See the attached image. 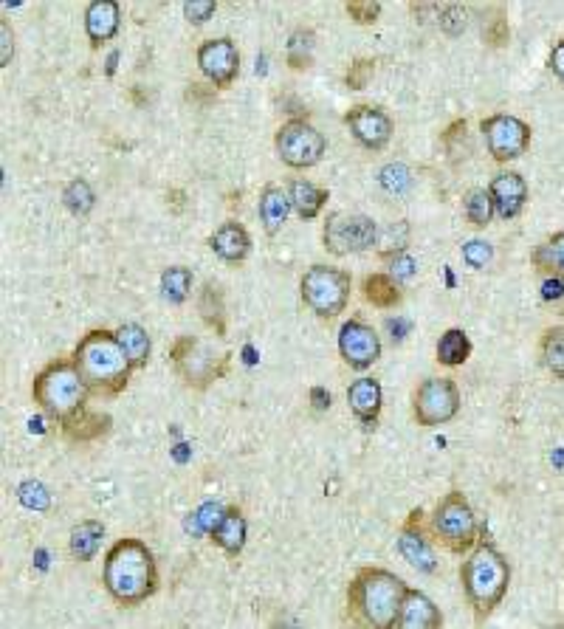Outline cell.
<instances>
[{
    "mask_svg": "<svg viewBox=\"0 0 564 629\" xmlns=\"http://www.w3.org/2000/svg\"><path fill=\"white\" fill-rule=\"evenodd\" d=\"M409 587L387 567H361L347 584V615L356 629H392Z\"/></svg>",
    "mask_w": 564,
    "mask_h": 629,
    "instance_id": "obj_1",
    "label": "cell"
},
{
    "mask_svg": "<svg viewBox=\"0 0 564 629\" xmlns=\"http://www.w3.org/2000/svg\"><path fill=\"white\" fill-rule=\"evenodd\" d=\"M102 584L119 607H139L158 590V565L153 551L136 539H119L105 556Z\"/></svg>",
    "mask_w": 564,
    "mask_h": 629,
    "instance_id": "obj_2",
    "label": "cell"
},
{
    "mask_svg": "<svg viewBox=\"0 0 564 629\" xmlns=\"http://www.w3.org/2000/svg\"><path fill=\"white\" fill-rule=\"evenodd\" d=\"M74 364L85 378L91 395L99 398H113V395L125 393L133 364L127 359L125 347L119 342L116 331H91L79 339L74 347Z\"/></svg>",
    "mask_w": 564,
    "mask_h": 629,
    "instance_id": "obj_3",
    "label": "cell"
},
{
    "mask_svg": "<svg viewBox=\"0 0 564 629\" xmlns=\"http://www.w3.org/2000/svg\"><path fill=\"white\" fill-rule=\"evenodd\" d=\"M460 584H463V593H466V601H469L477 624H483L508 593L511 565L494 545L480 542L460 565Z\"/></svg>",
    "mask_w": 564,
    "mask_h": 629,
    "instance_id": "obj_4",
    "label": "cell"
},
{
    "mask_svg": "<svg viewBox=\"0 0 564 629\" xmlns=\"http://www.w3.org/2000/svg\"><path fill=\"white\" fill-rule=\"evenodd\" d=\"M32 398L34 404L43 409V415H48L57 424H65L82 409H88L85 404L91 398V390L77 370L74 359H57L34 376Z\"/></svg>",
    "mask_w": 564,
    "mask_h": 629,
    "instance_id": "obj_5",
    "label": "cell"
},
{
    "mask_svg": "<svg viewBox=\"0 0 564 629\" xmlns=\"http://www.w3.org/2000/svg\"><path fill=\"white\" fill-rule=\"evenodd\" d=\"M429 531L446 551L457 553V556L471 553L480 545V539H477L480 525L474 517V508L460 491H449L446 497H440L432 511V519H429Z\"/></svg>",
    "mask_w": 564,
    "mask_h": 629,
    "instance_id": "obj_6",
    "label": "cell"
},
{
    "mask_svg": "<svg viewBox=\"0 0 564 629\" xmlns=\"http://www.w3.org/2000/svg\"><path fill=\"white\" fill-rule=\"evenodd\" d=\"M350 288H353L350 274L333 266H311L299 280L302 302L319 319H333L342 314L350 302Z\"/></svg>",
    "mask_w": 564,
    "mask_h": 629,
    "instance_id": "obj_7",
    "label": "cell"
},
{
    "mask_svg": "<svg viewBox=\"0 0 564 629\" xmlns=\"http://www.w3.org/2000/svg\"><path fill=\"white\" fill-rule=\"evenodd\" d=\"M170 359L178 376L192 390H206L212 381L226 376L229 370V353H215V347L204 345L195 336H181L170 350Z\"/></svg>",
    "mask_w": 564,
    "mask_h": 629,
    "instance_id": "obj_8",
    "label": "cell"
},
{
    "mask_svg": "<svg viewBox=\"0 0 564 629\" xmlns=\"http://www.w3.org/2000/svg\"><path fill=\"white\" fill-rule=\"evenodd\" d=\"M460 412V390L455 378H426L412 393V415L421 426H443Z\"/></svg>",
    "mask_w": 564,
    "mask_h": 629,
    "instance_id": "obj_9",
    "label": "cell"
},
{
    "mask_svg": "<svg viewBox=\"0 0 564 629\" xmlns=\"http://www.w3.org/2000/svg\"><path fill=\"white\" fill-rule=\"evenodd\" d=\"M277 153L280 158L288 164V167H294V170H305V167H314L322 161L325 156V136L316 130L311 122H305V119H291V122H285V125L277 130Z\"/></svg>",
    "mask_w": 564,
    "mask_h": 629,
    "instance_id": "obj_10",
    "label": "cell"
},
{
    "mask_svg": "<svg viewBox=\"0 0 564 629\" xmlns=\"http://www.w3.org/2000/svg\"><path fill=\"white\" fill-rule=\"evenodd\" d=\"M376 221L367 215H350V212H333L325 223V249L336 257L367 252L376 246Z\"/></svg>",
    "mask_w": 564,
    "mask_h": 629,
    "instance_id": "obj_11",
    "label": "cell"
},
{
    "mask_svg": "<svg viewBox=\"0 0 564 629\" xmlns=\"http://www.w3.org/2000/svg\"><path fill=\"white\" fill-rule=\"evenodd\" d=\"M480 130L486 136L488 153L494 156V161H514L531 147V127L517 116L494 113V116L483 119Z\"/></svg>",
    "mask_w": 564,
    "mask_h": 629,
    "instance_id": "obj_12",
    "label": "cell"
},
{
    "mask_svg": "<svg viewBox=\"0 0 564 629\" xmlns=\"http://www.w3.org/2000/svg\"><path fill=\"white\" fill-rule=\"evenodd\" d=\"M339 356L350 370H370L381 359V339L373 325H367L359 316L347 319L339 331Z\"/></svg>",
    "mask_w": 564,
    "mask_h": 629,
    "instance_id": "obj_13",
    "label": "cell"
},
{
    "mask_svg": "<svg viewBox=\"0 0 564 629\" xmlns=\"http://www.w3.org/2000/svg\"><path fill=\"white\" fill-rule=\"evenodd\" d=\"M429 534L432 531H426V525H423V511L415 508L407 517V522L401 525V531H398V553L415 570L438 573V553H435V545H432Z\"/></svg>",
    "mask_w": 564,
    "mask_h": 629,
    "instance_id": "obj_14",
    "label": "cell"
},
{
    "mask_svg": "<svg viewBox=\"0 0 564 629\" xmlns=\"http://www.w3.org/2000/svg\"><path fill=\"white\" fill-rule=\"evenodd\" d=\"M198 68L215 88H229L237 79V71H240L237 46L229 37L206 40L204 46L198 48Z\"/></svg>",
    "mask_w": 564,
    "mask_h": 629,
    "instance_id": "obj_15",
    "label": "cell"
},
{
    "mask_svg": "<svg viewBox=\"0 0 564 629\" xmlns=\"http://www.w3.org/2000/svg\"><path fill=\"white\" fill-rule=\"evenodd\" d=\"M350 133L367 150H381L392 139V119L376 105H356L345 116Z\"/></svg>",
    "mask_w": 564,
    "mask_h": 629,
    "instance_id": "obj_16",
    "label": "cell"
},
{
    "mask_svg": "<svg viewBox=\"0 0 564 629\" xmlns=\"http://www.w3.org/2000/svg\"><path fill=\"white\" fill-rule=\"evenodd\" d=\"M488 192H491V201H494V212L500 215L502 221L517 218L528 204V181L519 173L494 175Z\"/></svg>",
    "mask_w": 564,
    "mask_h": 629,
    "instance_id": "obj_17",
    "label": "cell"
},
{
    "mask_svg": "<svg viewBox=\"0 0 564 629\" xmlns=\"http://www.w3.org/2000/svg\"><path fill=\"white\" fill-rule=\"evenodd\" d=\"M347 404L353 409V415L364 424V429H376L378 415L384 407V390H381L376 378L361 376L347 387Z\"/></svg>",
    "mask_w": 564,
    "mask_h": 629,
    "instance_id": "obj_18",
    "label": "cell"
},
{
    "mask_svg": "<svg viewBox=\"0 0 564 629\" xmlns=\"http://www.w3.org/2000/svg\"><path fill=\"white\" fill-rule=\"evenodd\" d=\"M443 627V615H440L438 604L432 598L421 593V590H412L409 587L407 601L398 613V621L392 629H440Z\"/></svg>",
    "mask_w": 564,
    "mask_h": 629,
    "instance_id": "obj_19",
    "label": "cell"
},
{
    "mask_svg": "<svg viewBox=\"0 0 564 629\" xmlns=\"http://www.w3.org/2000/svg\"><path fill=\"white\" fill-rule=\"evenodd\" d=\"M209 536H212V542H215L226 556H240L243 548H246L249 522L243 517V511L232 505V508H226V511L220 514L218 525L209 531Z\"/></svg>",
    "mask_w": 564,
    "mask_h": 629,
    "instance_id": "obj_20",
    "label": "cell"
},
{
    "mask_svg": "<svg viewBox=\"0 0 564 629\" xmlns=\"http://www.w3.org/2000/svg\"><path fill=\"white\" fill-rule=\"evenodd\" d=\"M209 246H212V252L218 254L220 260H226V263H243L251 252V237L240 223L229 221L220 223L218 229L212 232Z\"/></svg>",
    "mask_w": 564,
    "mask_h": 629,
    "instance_id": "obj_21",
    "label": "cell"
},
{
    "mask_svg": "<svg viewBox=\"0 0 564 629\" xmlns=\"http://www.w3.org/2000/svg\"><path fill=\"white\" fill-rule=\"evenodd\" d=\"M119 20H122L119 3H113V0H94V3H88L85 32L91 37V43L102 46V43L113 40L116 32H119Z\"/></svg>",
    "mask_w": 564,
    "mask_h": 629,
    "instance_id": "obj_22",
    "label": "cell"
},
{
    "mask_svg": "<svg viewBox=\"0 0 564 629\" xmlns=\"http://www.w3.org/2000/svg\"><path fill=\"white\" fill-rule=\"evenodd\" d=\"M291 195H288V189L282 187H266L260 192V206H257V212H260V223H263V229H266L268 235H277L285 221H288V215H291Z\"/></svg>",
    "mask_w": 564,
    "mask_h": 629,
    "instance_id": "obj_23",
    "label": "cell"
},
{
    "mask_svg": "<svg viewBox=\"0 0 564 629\" xmlns=\"http://www.w3.org/2000/svg\"><path fill=\"white\" fill-rule=\"evenodd\" d=\"M105 539V525L99 519H82L71 528V539H68V548H71V556L77 562H91L96 553H99V545Z\"/></svg>",
    "mask_w": 564,
    "mask_h": 629,
    "instance_id": "obj_24",
    "label": "cell"
},
{
    "mask_svg": "<svg viewBox=\"0 0 564 629\" xmlns=\"http://www.w3.org/2000/svg\"><path fill=\"white\" fill-rule=\"evenodd\" d=\"M288 195H291L294 212L302 221H314L316 215L322 212L325 201H328V189L316 187V184L305 181V178H294L291 187H288Z\"/></svg>",
    "mask_w": 564,
    "mask_h": 629,
    "instance_id": "obj_25",
    "label": "cell"
},
{
    "mask_svg": "<svg viewBox=\"0 0 564 629\" xmlns=\"http://www.w3.org/2000/svg\"><path fill=\"white\" fill-rule=\"evenodd\" d=\"M110 418L102 415V412H94V409H82L79 415H74L71 421L63 424V435L71 443H88L102 438L108 432Z\"/></svg>",
    "mask_w": 564,
    "mask_h": 629,
    "instance_id": "obj_26",
    "label": "cell"
},
{
    "mask_svg": "<svg viewBox=\"0 0 564 629\" xmlns=\"http://www.w3.org/2000/svg\"><path fill=\"white\" fill-rule=\"evenodd\" d=\"M361 291H364V299L373 308H381V311H390V308L401 305V288H398V280L392 274H370V277H364Z\"/></svg>",
    "mask_w": 564,
    "mask_h": 629,
    "instance_id": "obj_27",
    "label": "cell"
},
{
    "mask_svg": "<svg viewBox=\"0 0 564 629\" xmlns=\"http://www.w3.org/2000/svg\"><path fill=\"white\" fill-rule=\"evenodd\" d=\"M438 362L443 367H463L471 356V339L463 328H449L438 342Z\"/></svg>",
    "mask_w": 564,
    "mask_h": 629,
    "instance_id": "obj_28",
    "label": "cell"
},
{
    "mask_svg": "<svg viewBox=\"0 0 564 629\" xmlns=\"http://www.w3.org/2000/svg\"><path fill=\"white\" fill-rule=\"evenodd\" d=\"M116 336H119V342L125 347L127 359L133 364V370H141L144 364L150 362V350H153V345H150V336H147V331H144L141 325L127 322V325H122V328L116 331Z\"/></svg>",
    "mask_w": 564,
    "mask_h": 629,
    "instance_id": "obj_29",
    "label": "cell"
},
{
    "mask_svg": "<svg viewBox=\"0 0 564 629\" xmlns=\"http://www.w3.org/2000/svg\"><path fill=\"white\" fill-rule=\"evenodd\" d=\"M533 266L539 268L542 274H548V277L564 280V232L548 237L542 246H536Z\"/></svg>",
    "mask_w": 564,
    "mask_h": 629,
    "instance_id": "obj_30",
    "label": "cell"
},
{
    "mask_svg": "<svg viewBox=\"0 0 564 629\" xmlns=\"http://www.w3.org/2000/svg\"><path fill=\"white\" fill-rule=\"evenodd\" d=\"M539 356H542V364L548 370L550 376L564 378V328L562 325H553L548 331L542 333V342H539Z\"/></svg>",
    "mask_w": 564,
    "mask_h": 629,
    "instance_id": "obj_31",
    "label": "cell"
},
{
    "mask_svg": "<svg viewBox=\"0 0 564 629\" xmlns=\"http://www.w3.org/2000/svg\"><path fill=\"white\" fill-rule=\"evenodd\" d=\"M463 212L469 223H474L477 229H483L491 223V218L497 215L494 212V201H491V192L488 189H469L466 198H463Z\"/></svg>",
    "mask_w": 564,
    "mask_h": 629,
    "instance_id": "obj_32",
    "label": "cell"
},
{
    "mask_svg": "<svg viewBox=\"0 0 564 629\" xmlns=\"http://www.w3.org/2000/svg\"><path fill=\"white\" fill-rule=\"evenodd\" d=\"M189 291H192V271L189 268L173 266L161 274V294L167 302L181 305L189 297Z\"/></svg>",
    "mask_w": 564,
    "mask_h": 629,
    "instance_id": "obj_33",
    "label": "cell"
},
{
    "mask_svg": "<svg viewBox=\"0 0 564 629\" xmlns=\"http://www.w3.org/2000/svg\"><path fill=\"white\" fill-rule=\"evenodd\" d=\"M65 206L74 212V215H88L91 206H94V192L88 187V181H71L65 187Z\"/></svg>",
    "mask_w": 564,
    "mask_h": 629,
    "instance_id": "obj_34",
    "label": "cell"
},
{
    "mask_svg": "<svg viewBox=\"0 0 564 629\" xmlns=\"http://www.w3.org/2000/svg\"><path fill=\"white\" fill-rule=\"evenodd\" d=\"M378 181H381V187L387 189V192L401 195L404 189L412 187V173H409L404 164H387V167L378 173Z\"/></svg>",
    "mask_w": 564,
    "mask_h": 629,
    "instance_id": "obj_35",
    "label": "cell"
},
{
    "mask_svg": "<svg viewBox=\"0 0 564 629\" xmlns=\"http://www.w3.org/2000/svg\"><path fill=\"white\" fill-rule=\"evenodd\" d=\"M17 494H20V503L26 505V508H34V511H46L48 503H51V497H48L46 488L40 486V483H23V486L17 488Z\"/></svg>",
    "mask_w": 564,
    "mask_h": 629,
    "instance_id": "obj_36",
    "label": "cell"
},
{
    "mask_svg": "<svg viewBox=\"0 0 564 629\" xmlns=\"http://www.w3.org/2000/svg\"><path fill=\"white\" fill-rule=\"evenodd\" d=\"M347 15L353 17L356 23L367 26V23H376L378 15H381V3H373V0H353L345 6Z\"/></svg>",
    "mask_w": 564,
    "mask_h": 629,
    "instance_id": "obj_37",
    "label": "cell"
},
{
    "mask_svg": "<svg viewBox=\"0 0 564 629\" xmlns=\"http://www.w3.org/2000/svg\"><path fill=\"white\" fill-rule=\"evenodd\" d=\"M218 12V3L215 0H192V3H184V17L195 26H204L209 17Z\"/></svg>",
    "mask_w": 564,
    "mask_h": 629,
    "instance_id": "obj_38",
    "label": "cell"
},
{
    "mask_svg": "<svg viewBox=\"0 0 564 629\" xmlns=\"http://www.w3.org/2000/svg\"><path fill=\"white\" fill-rule=\"evenodd\" d=\"M463 260H466L471 268H483L488 260H491V246H488L486 240H469V243L463 246Z\"/></svg>",
    "mask_w": 564,
    "mask_h": 629,
    "instance_id": "obj_39",
    "label": "cell"
},
{
    "mask_svg": "<svg viewBox=\"0 0 564 629\" xmlns=\"http://www.w3.org/2000/svg\"><path fill=\"white\" fill-rule=\"evenodd\" d=\"M390 271H392V277L395 280H409L412 274H415V268H418V263L409 257L407 252H395L392 254V263H390Z\"/></svg>",
    "mask_w": 564,
    "mask_h": 629,
    "instance_id": "obj_40",
    "label": "cell"
},
{
    "mask_svg": "<svg viewBox=\"0 0 564 629\" xmlns=\"http://www.w3.org/2000/svg\"><path fill=\"white\" fill-rule=\"evenodd\" d=\"M0 43H3V51H0V65L12 63V54H15V37H12V29L6 20H0Z\"/></svg>",
    "mask_w": 564,
    "mask_h": 629,
    "instance_id": "obj_41",
    "label": "cell"
},
{
    "mask_svg": "<svg viewBox=\"0 0 564 629\" xmlns=\"http://www.w3.org/2000/svg\"><path fill=\"white\" fill-rule=\"evenodd\" d=\"M370 71H373V65L370 63H356L353 65V71L347 74V85L356 88V91L364 88V82H367V74H370Z\"/></svg>",
    "mask_w": 564,
    "mask_h": 629,
    "instance_id": "obj_42",
    "label": "cell"
},
{
    "mask_svg": "<svg viewBox=\"0 0 564 629\" xmlns=\"http://www.w3.org/2000/svg\"><path fill=\"white\" fill-rule=\"evenodd\" d=\"M550 68H553V74L564 82V40H559V43L553 46V51H550Z\"/></svg>",
    "mask_w": 564,
    "mask_h": 629,
    "instance_id": "obj_43",
    "label": "cell"
},
{
    "mask_svg": "<svg viewBox=\"0 0 564 629\" xmlns=\"http://www.w3.org/2000/svg\"><path fill=\"white\" fill-rule=\"evenodd\" d=\"M542 294H545V299H559L564 294V288H562V280H556V277H550V280H545V285H542Z\"/></svg>",
    "mask_w": 564,
    "mask_h": 629,
    "instance_id": "obj_44",
    "label": "cell"
},
{
    "mask_svg": "<svg viewBox=\"0 0 564 629\" xmlns=\"http://www.w3.org/2000/svg\"><path fill=\"white\" fill-rule=\"evenodd\" d=\"M311 398H314L316 409H328L330 407V393H325L322 387H314V390H311Z\"/></svg>",
    "mask_w": 564,
    "mask_h": 629,
    "instance_id": "obj_45",
    "label": "cell"
},
{
    "mask_svg": "<svg viewBox=\"0 0 564 629\" xmlns=\"http://www.w3.org/2000/svg\"><path fill=\"white\" fill-rule=\"evenodd\" d=\"M271 629H299L291 618H282V621H277V624H271Z\"/></svg>",
    "mask_w": 564,
    "mask_h": 629,
    "instance_id": "obj_46",
    "label": "cell"
}]
</instances>
